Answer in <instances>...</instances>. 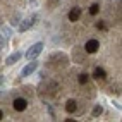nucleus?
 Here are the masks:
<instances>
[{
    "mask_svg": "<svg viewBox=\"0 0 122 122\" xmlns=\"http://www.w3.org/2000/svg\"><path fill=\"white\" fill-rule=\"evenodd\" d=\"M41 50H43V43H35V45H33V46H31L29 50L26 52V59H28V60L36 59V57L41 53Z\"/></svg>",
    "mask_w": 122,
    "mask_h": 122,
    "instance_id": "f257e3e1",
    "label": "nucleus"
},
{
    "mask_svg": "<svg viewBox=\"0 0 122 122\" xmlns=\"http://www.w3.org/2000/svg\"><path fill=\"white\" fill-rule=\"evenodd\" d=\"M98 48H100V41H98V40H88L86 45H84V50L88 53H95Z\"/></svg>",
    "mask_w": 122,
    "mask_h": 122,
    "instance_id": "f03ea898",
    "label": "nucleus"
},
{
    "mask_svg": "<svg viewBox=\"0 0 122 122\" xmlns=\"http://www.w3.org/2000/svg\"><path fill=\"white\" fill-rule=\"evenodd\" d=\"M38 19V15H33V17H28V19H24L21 24H19V31L22 33V31H26V29H29L31 26L35 24V21Z\"/></svg>",
    "mask_w": 122,
    "mask_h": 122,
    "instance_id": "7ed1b4c3",
    "label": "nucleus"
},
{
    "mask_svg": "<svg viewBox=\"0 0 122 122\" xmlns=\"http://www.w3.org/2000/svg\"><path fill=\"white\" fill-rule=\"evenodd\" d=\"M26 107H28V102L24 98H15L14 100V110L22 112V110H26Z\"/></svg>",
    "mask_w": 122,
    "mask_h": 122,
    "instance_id": "20e7f679",
    "label": "nucleus"
},
{
    "mask_svg": "<svg viewBox=\"0 0 122 122\" xmlns=\"http://www.w3.org/2000/svg\"><path fill=\"white\" fill-rule=\"evenodd\" d=\"M36 67H38V62L31 60V62L28 64V66H26V67L22 69V76H29L31 72H35V71H36Z\"/></svg>",
    "mask_w": 122,
    "mask_h": 122,
    "instance_id": "39448f33",
    "label": "nucleus"
},
{
    "mask_svg": "<svg viewBox=\"0 0 122 122\" xmlns=\"http://www.w3.org/2000/svg\"><path fill=\"white\" fill-rule=\"evenodd\" d=\"M93 76H95V79H98V81L102 79V81H103L105 77H107V72H105L102 67H96V69H95V72H93Z\"/></svg>",
    "mask_w": 122,
    "mask_h": 122,
    "instance_id": "423d86ee",
    "label": "nucleus"
},
{
    "mask_svg": "<svg viewBox=\"0 0 122 122\" xmlns=\"http://www.w3.org/2000/svg\"><path fill=\"white\" fill-rule=\"evenodd\" d=\"M79 17H81V9H77V7H76V9H72V10L69 12V21L74 22V21H77Z\"/></svg>",
    "mask_w": 122,
    "mask_h": 122,
    "instance_id": "0eeeda50",
    "label": "nucleus"
},
{
    "mask_svg": "<svg viewBox=\"0 0 122 122\" xmlns=\"http://www.w3.org/2000/svg\"><path fill=\"white\" fill-rule=\"evenodd\" d=\"M21 57H22V55H21L19 52H15V53H12V55L9 57V59L5 60V64H7V66H12V64H15V62H17V60L21 59Z\"/></svg>",
    "mask_w": 122,
    "mask_h": 122,
    "instance_id": "6e6552de",
    "label": "nucleus"
},
{
    "mask_svg": "<svg viewBox=\"0 0 122 122\" xmlns=\"http://www.w3.org/2000/svg\"><path fill=\"white\" fill-rule=\"evenodd\" d=\"M76 108H77V107H76V102H74V100H69L67 105H66V110H67L69 113H72V112H76Z\"/></svg>",
    "mask_w": 122,
    "mask_h": 122,
    "instance_id": "1a4fd4ad",
    "label": "nucleus"
},
{
    "mask_svg": "<svg viewBox=\"0 0 122 122\" xmlns=\"http://www.w3.org/2000/svg\"><path fill=\"white\" fill-rule=\"evenodd\" d=\"M98 10H100V5H98V4H93L91 7H89V14H91V15H96V14H98Z\"/></svg>",
    "mask_w": 122,
    "mask_h": 122,
    "instance_id": "9d476101",
    "label": "nucleus"
},
{
    "mask_svg": "<svg viewBox=\"0 0 122 122\" xmlns=\"http://www.w3.org/2000/svg\"><path fill=\"white\" fill-rule=\"evenodd\" d=\"M102 112H103V107H102V105H96V107L93 108V117H98V115H102Z\"/></svg>",
    "mask_w": 122,
    "mask_h": 122,
    "instance_id": "9b49d317",
    "label": "nucleus"
},
{
    "mask_svg": "<svg viewBox=\"0 0 122 122\" xmlns=\"http://www.w3.org/2000/svg\"><path fill=\"white\" fill-rule=\"evenodd\" d=\"M79 83H81V84L88 83V74H81V76H79Z\"/></svg>",
    "mask_w": 122,
    "mask_h": 122,
    "instance_id": "f8f14e48",
    "label": "nucleus"
},
{
    "mask_svg": "<svg viewBox=\"0 0 122 122\" xmlns=\"http://www.w3.org/2000/svg\"><path fill=\"white\" fill-rule=\"evenodd\" d=\"M19 21H21V15L17 14V15H15V17L12 19V24H19Z\"/></svg>",
    "mask_w": 122,
    "mask_h": 122,
    "instance_id": "ddd939ff",
    "label": "nucleus"
},
{
    "mask_svg": "<svg viewBox=\"0 0 122 122\" xmlns=\"http://www.w3.org/2000/svg\"><path fill=\"white\" fill-rule=\"evenodd\" d=\"M96 28H98V29H105V24L100 21V22H96Z\"/></svg>",
    "mask_w": 122,
    "mask_h": 122,
    "instance_id": "4468645a",
    "label": "nucleus"
},
{
    "mask_svg": "<svg viewBox=\"0 0 122 122\" xmlns=\"http://www.w3.org/2000/svg\"><path fill=\"white\" fill-rule=\"evenodd\" d=\"M4 35L5 36H10V29L9 28H4Z\"/></svg>",
    "mask_w": 122,
    "mask_h": 122,
    "instance_id": "2eb2a0df",
    "label": "nucleus"
}]
</instances>
